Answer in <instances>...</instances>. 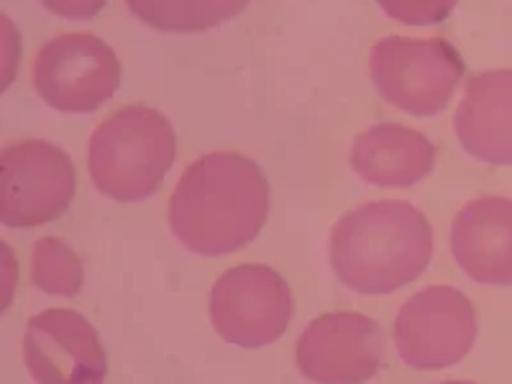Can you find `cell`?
Segmentation results:
<instances>
[{"label": "cell", "mask_w": 512, "mask_h": 384, "mask_svg": "<svg viewBox=\"0 0 512 384\" xmlns=\"http://www.w3.org/2000/svg\"><path fill=\"white\" fill-rule=\"evenodd\" d=\"M451 251L466 277L482 285H512V200L487 195L456 213Z\"/></svg>", "instance_id": "cell-11"}, {"label": "cell", "mask_w": 512, "mask_h": 384, "mask_svg": "<svg viewBox=\"0 0 512 384\" xmlns=\"http://www.w3.org/2000/svg\"><path fill=\"white\" fill-rule=\"evenodd\" d=\"M141 24L162 34H198L239 16L249 0H126Z\"/></svg>", "instance_id": "cell-14"}, {"label": "cell", "mask_w": 512, "mask_h": 384, "mask_svg": "<svg viewBox=\"0 0 512 384\" xmlns=\"http://www.w3.org/2000/svg\"><path fill=\"white\" fill-rule=\"evenodd\" d=\"M477 313L472 300L451 285H431L415 292L395 318V346L413 369L454 367L477 341Z\"/></svg>", "instance_id": "cell-7"}, {"label": "cell", "mask_w": 512, "mask_h": 384, "mask_svg": "<svg viewBox=\"0 0 512 384\" xmlns=\"http://www.w3.org/2000/svg\"><path fill=\"white\" fill-rule=\"evenodd\" d=\"M441 384H477V382H461V379H448V382H441Z\"/></svg>", "instance_id": "cell-18"}, {"label": "cell", "mask_w": 512, "mask_h": 384, "mask_svg": "<svg viewBox=\"0 0 512 384\" xmlns=\"http://www.w3.org/2000/svg\"><path fill=\"white\" fill-rule=\"evenodd\" d=\"M292 292L267 264H236L210 290V326L226 344L259 349L285 336Z\"/></svg>", "instance_id": "cell-6"}, {"label": "cell", "mask_w": 512, "mask_h": 384, "mask_svg": "<svg viewBox=\"0 0 512 384\" xmlns=\"http://www.w3.org/2000/svg\"><path fill=\"white\" fill-rule=\"evenodd\" d=\"M377 93L410 116H436L451 103L466 67L451 41L441 36H384L369 54Z\"/></svg>", "instance_id": "cell-4"}, {"label": "cell", "mask_w": 512, "mask_h": 384, "mask_svg": "<svg viewBox=\"0 0 512 384\" xmlns=\"http://www.w3.org/2000/svg\"><path fill=\"white\" fill-rule=\"evenodd\" d=\"M384 354V333L377 320L354 310H336L305 328L295 361L313 384H364L382 367Z\"/></svg>", "instance_id": "cell-9"}, {"label": "cell", "mask_w": 512, "mask_h": 384, "mask_svg": "<svg viewBox=\"0 0 512 384\" xmlns=\"http://www.w3.org/2000/svg\"><path fill=\"white\" fill-rule=\"evenodd\" d=\"M459 0H377L392 21L408 26H433L451 16Z\"/></svg>", "instance_id": "cell-16"}, {"label": "cell", "mask_w": 512, "mask_h": 384, "mask_svg": "<svg viewBox=\"0 0 512 384\" xmlns=\"http://www.w3.org/2000/svg\"><path fill=\"white\" fill-rule=\"evenodd\" d=\"M431 256V223L405 200H374L349 210L328 239L331 269L359 295H390L410 285Z\"/></svg>", "instance_id": "cell-2"}, {"label": "cell", "mask_w": 512, "mask_h": 384, "mask_svg": "<svg viewBox=\"0 0 512 384\" xmlns=\"http://www.w3.org/2000/svg\"><path fill=\"white\" fill-rule=\"evenodd\" d=\"M85 282L80 256L62 239H39L31 256V285L47 295L75 297Z\"/></svg>", "instance_id": "cell-15"}, {"label": "cell", "mask_w": 512, "mask_h": 384, "mask_svg": "<svg viewBox=\"0 0 512 384\" xmlns=\"http://www.w3.org/2000/svg\"><path fill=\"white\" fill-rule=\"evenodd\" d=\"M24 361L36 384H103L108 377L98 331L75 310L34 315L26 326Z\"/></svg>", "instance_id": "cell-10"}, {"label": "cell", "mask_w": 512, "mask_h": 384, "mask_svg": "<svg viewBox=\"0 0 512 384\" xmlns=\"http://www.w3.org/2000/svg\"><path fill=\"white\" fill-rule=\"evenodd\" d=\"M121 85L116 52L93 34H62L34 59V88L59 113H93Z\"/></svg>", "instance_id": "cell-8"}, {"label": "cell", "mask_w": 512, "mask_h": 384, "mask_svg": "<svg viewBox=\"0 0 512 384\" xmlns=\"http://www.w3.org/2000/svg\"><path fill=\"white\" fill-rule=\"evenodd\" d=\"M269 180L254 159L210 152L182 172L169 198V228L198 256H226L259 236L269 216Z\"/></svg>", "instance_id": "cell-1"}, {"label": "cell", "mask_w": 512, "mask_h": 384, "mask_svg": "<svg viewBox=\"0 0 512 384\" xmlns=\"http://www.w3.org/2000/svg\"><path fill=\"white\" fill-rule=\"evenodd\" d=\"M436 146L415 128L377 123L361 131L351 146V169L369 185L408 187L431 175Z\"/></svg>", "instance_id": "cell-13"}, {"label": "cell", "mask_w": 512, "mask_h": 384, "mask_svg": "<svg viewBox=\"0 0 512 384\" xmlns=\"http://www.w3.org/2000/svg\"><path fill=\"white\" fill-rule=\"evenodd\" d=\"M454 128L469 157L497 167L512 164V70L474 75L454 116Z\"/></svg>", "instance_id": "cell-12"}, {"label": "cell", "mask_w": 512, "mask_h": 384, "mask_svg": "<svg viewBox=\"0 0 512 384\" xmlns=\"http://www.w3.org/2000/svg\"><path fill=\"white\" fill-rule=\"evenodd\" d=\"M177 157V134L164 113L123 105L95 128L88 172L98 192L118 203H139L162 187Z\"/></svg>", "instance_id": "cell-3"}, {"label": "cell", "mask_w": 512, "mask_h": 384, "mask_svg": "<svg viewBox=\"0 0 512 384\" xmlns=\"http://www.w3.org/2000/svg\"><path fill=\"white\" fill-rule=\"evenodd\" d=\"M75 164L57 144L24 139L0 154V221L8 228L52 223L75 198Z\"/></svg>", "instance_id": "cell-5"}, {"label": "cell", "mask_w": 512, "mask_h": 384, "mask_svg": "<svg viewBox=\"0 0 512 384\" xmlns=\"http://www.w3.org/2000/svg\"><path fill=\"white\" fill-rule=\"evenodd\" d=\"M52 13L64 18H93L105 8L108 0H41Z\"/></svg>", "instance_id": "cell-17"}]
</instances>
